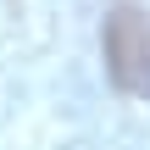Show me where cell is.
I'll use <instances>...</instances> for the list:
<instances>
[{
	"instance_id": "obj_1",
	"label": "cell",
	"mask_w": 150,
	"mask_h": 150,
	"mask_svg": "<svg viewBox=\"0 0 150 150\" xmlns=\"http://www.w3.org/2000/svg\"><path fill=\"white\" fill-rule=\"evenodd\" d=\"M106 72L122 95L150 100V17L139 6H117L106 17Z\"/></svg>"
}]
</instances>
